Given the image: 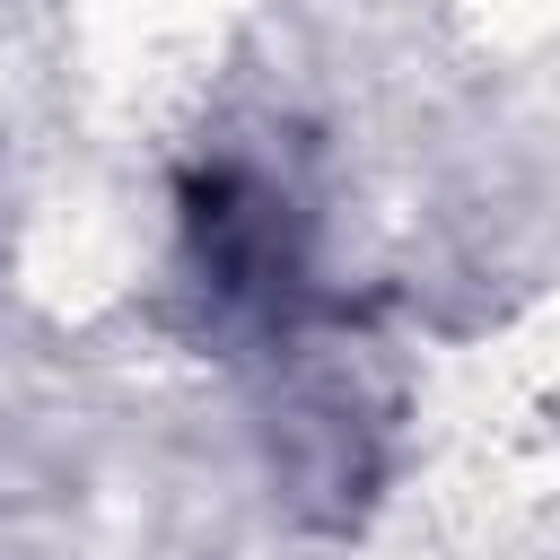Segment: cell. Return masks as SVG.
Here are the masks:
<instances>
[{
	"label": "cell",
	"instance_id": "6da1fadb",
	"mask_svg": "<svg viewBox=\"0 0 560 560\" xmlns=\"http://www.w3.org/2000/svg\"><path fill=\"white\" fill-rule=\"evenodd\" d=\"M184 245L228 306H280L298 289V219L254 166H201L184 184Z\"/></svg>",
	"mask_w": 560,
	"mask_h": 560
}]
</instances>
